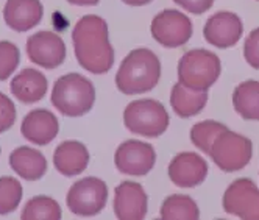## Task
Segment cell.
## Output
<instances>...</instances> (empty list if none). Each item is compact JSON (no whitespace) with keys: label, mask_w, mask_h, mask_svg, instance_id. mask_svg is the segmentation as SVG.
Masks as SVG:
<instances>
[{"label":"cell","mask_w":259,"mask_h":220,"mask_svg":"<svg viewBox=\"0 0 259 220\" xmlns=\"http://www.w3.org/2000/svg\"><path fill=\"white\" fill-rule=\"evenodd\" d=\"M222 64L215 53L203 49L189 50L178 63V83L195 91H208L220 77Z\"/></svg>","instance_id":"obj_4"},{"label":"cell","mask_w":259,"mask_h":220,"mask_svg":"<svg viewBox=\"0 0 259 220\" xmlns=\"http://www.w3.org/2000/svg\"><path fill=\"white\" fill-rule=\"evenodd\" d=\"M174 2L192 14H203L212 8L215 0H174Z\"/></svg>","instance_id":"obj_29"},{"label":"cell","mask_w":259,"mask_h":220,"mask_svg":"<svg viewBox=\"0 0 259 220\" xmlns=\"http://www.w3.org/2000/svg\"><path fill=\"white\" fill-rule=\"evenodd\" d=\"M156 162V152L147 142L130 139L122 142L114 155L116 169L130 177H144L149 173Z\"/></svg>","instance_id":"obj_9"},{"label":"cell","mask_w":259,"mask_h":220,"mask_svg":"<svg viewBox=\"0 0 259 220\" xmlns=\"http://www.w3.org/2000/svg\"><path fill=\"white\" fill-rule=\"evenodd\" d=\"M225 130H227V126L224 123L215 122V120H203L192 126L191 141L197 149L209 155L214 141L217 139V136L222 131H225Z\"/></svg>","instance_id":"obj_24"},{"label":"cell","mask_w":259,"mask_h":220,"mask_svg":"<svg viewBox=\"0 0 259 220\" xmlns=\"http://www.w3.org/2000/svg\"><path fill=\"white\" fill-rule=\"evenodd\" d=\"M208 103V91H195L177 83L170 93V105L174 111L183 117L188 119L197 116Z\"/></svg>","instance_id":"obj_20"},{"label":"cell","mask_w":259,"mask_h":220,"mask_svg":"<svg viewBox=\"0 0 259 220\" xmlns=\"http://www.w3.org/2000/svg\"><path fill=\"white\" fill-rule=\"evenodd\" d=\"M27 55L31 63L44 69H57L66 60V46L53 31H39L27 41Z\"/></svg>","instance_id":"obj_11"},{"label":"cell","mask_w":259,"mask_h":220,"mask_svg":"<svg viewBox=\"0 0 259 220\" xmlns=\"http://www.w3.org/2000/svg\"><path fill=\"white\" fill-rule=\"evenodd\" d=\"M21 61V52L13 42L0 41V81L13 75Z\"/></svg>","instance_id":"obj_26"},{"label":"cell","mask_w":259,"mask_h":220,"mask_svg":"<svg viewBox=\"0 0 259 220\" xmlns=\"http://www.w3.org/2000/svg\"><path fill=\"white\" fill-rule=\"evenodd\" d=\"M22 186L16 178L0 177V215L11 214L22 200Z\"/></svg>","instance_id":"obj_25"},{"label":"cell","mask_w":259,"mask_h":220,"mask_svg":"<svg viewBox=\"0 0 259 220\" xmlns=\"http://www.w3.org/2000/svg\"><path fill=\"white\" fill-rule=\"evenodd\" d=\"M70 5H80V7H92L97 5L100 0H67Z\"/></svg>","instance_id":"obj_30"},{"label":"cell","mask_w":259,"mask_h":220,"mask_svg":"<svg viewBox=\"0 0 259 220\" xmlns=\"http://www.w3.org/2000/svg\"><path fill=\"white\" fill-rule=\"evenodd\" d=\"M22 220H60L61 218V208L60 205L50 197L38 195L25 205L22 214Z\"/></svg>","instance_id":"obj_23"},{"label":"cell","mask_w":259,"mask_h":220,"mask_svg":"<svg viewBox=\"0 0 259 220\" xmlns=\"http://www.w3.org/2000/svg\"><path fill=\"white\" fill-rule=\"evenodd\" d=\"M108 201L106 183L96 177H88L73 183L67 192L66 203L72 214L78 217H92L102 212Z\"/></svg>","instance_id":"obj_7"},{"label":"cell","mask_w":259,"mask_h":220,"mask_svg":"<svg viewBox=\"0 0 259 220\" xmlns=\"http://www.w3.org/2000/svg\"><path fill=\"white\" fill-rule=\"evenodd\" d=\"M16 122V106L14 103L0 93V133L8 131Z\"/></svg>","instance_id":"obj_28"},{"label":"cell","mask_w":259,"mask_h":220,"mask_svg":"<svg viewBox=\"0 0 259 220\" xmlns=\"http://www.w3.org/2000/svg\"><path fill=\"white\" fill-rule=\"evenodd\" d=\"M122 2L130 7H142V5H149L152 0H122Z\"/></svg>","instance_id":"obj_31"},{"label":"cell","mask_w":259,"mask_h":220,"mask_svg":"<svg viewBox=\"0 0 259 220\" xmlns=\"http://www.w3.org/2000/svg\"><path fill=\"white\" fill-rule=\"evenodd\" d=\"M44 7L39 0H8L4 8V19L14 31H28L42 21Z\"/></svg>","instance_id":"obj_15"},{"label":"cell","mask_w":259,"mask_h":220,"mask_svg":"<svg viewBox=\"0 0 259 220\" xmlns=\"http://www.w3.org/2000/svg\"><path fill=\"white\" fill-rule=\"evenodd\" d=\"M159 217L162 220H197L200 209L191 197L175 194L164 200Z\"/></svg>","instance_id":"obj_22"},{"label":"cell","mask_w":259,"mask_h":220,"mask_svg":"<svg viewBox=\"0 0 259 220\" xmlns=\"http://www.w3.org/2000/svg\"><path fill=\"white\" fill-rule=\"evenodd\" d=\"M47 78L36 69H24L11 80V94L25 105L36 103L47 93Z\"/></svg>","instance_id":"obj_18"},{"label":"cell","mask_w":259,"mask_h":220,"mask_svg":"<svg viewBox=\"0 0 259 220\" xmlns=\"http://www.w3.org/2000/svg\"><path fill=\"white\" fill-rule=\"evenodd\" d=\"M11 169L24 180L38 181L47 172V159L46 156L30 147H19L10 155Z\"/></svg>","instance_id":"obj_19"},{"label":"cell","mask_w":259,"mask_h":220,"mask_svg":"<svg viewBox=\"0 0 259 220\" xmlns=\"http://www.w3.org/2000/svg\"><path fill=\"white\" fill-rule=\"evenodd\" d=\"M233 106L245 120H259V81L247 80L233 93Z\"/></svg>","instance_id":"obj_21"},{"label":"cell","mask_w":259,"mask_h":220,"mask_svg":"<svg viewBox=\"0 0 259 220\" xmlns=\"http://www.w3.org/2000/svg\"><path fill=\"white\" fill-rule=\"evenodd\" d=\"M257 2H259V0H257Z\"/></svg>","instance_id":"obj_32"},{"label":"cell","mask_w":259,"mask_h":220,"mask_svg":"<svg viewBox=\"0 0 259 220\" xmlns=\"http://www.w3.org/2000/svg\"><path fill=\"white\" fill-rule=\"evenodd\" d=\"M169 178L178 188H195L206 180L208 162L200 155L183 152L169 164Z\"/></svg>","instance_id":"obj_13"},{"label":"cell","mask_w":259,"mask_h":220,"mask_svg":"<svg viewBox=\"0 0 259 220\" xmlns=\"http://www.w3.org/2000/svg\"><path fill=\"white\" fill-rule=\"evenodd\" d=\"M60 131L58 119L49 109H34L28 113L21 126V133L25 139L36 145H47Z\"/></svg>","instance_id":"obj_16"},{"label":"cell","mask_w":259,"mask_h":220,"mask_svg":"<svg viewBox=\"0 0 259 220\" xmlns=\"http://www.w3.org/2000/svg\"><path fill=\"white\" fill-rule=\"evenodd\" d=\"M170 117L161 102L153 99L135 100L126 105L123 123L130 131L144 138H158L169 128Z\"/></svg>","instance_id":"obj_5"},{"label":"cell","mask_w":259,"mask_h":220,"mask_svg":"<svg viewBox=\"0 0 259 220\" xmlns=\"http://www.w3.org/2000/svg\"><path fill=\"white\" fill-rule=\"evenodd\" d=\"M152 36L158 44L167 49H177L192 38V22L191 19L177 10H164L155 16L150 27Z\"/></svg>","instance_id":"obj_8"},{"label":"cell","mask_w":259,"mask_h":220,"mask_svg":"<svg viewBox=\"0 0 259 220\" xmlns=\"http://www.w3.org/2000/svg\"><path fill=\"white\" fill-rule=\"evenodd\" d=\"M96 103V87L80 73L60 77L52 89V105L67 117L88 114Z\"/></svg>","instance_id":"obj_3"},{"label":"cell","mask_w":259,"mask_h":220,"mask_svg":"<svg viewBox=\"0 0 259 220\" xmlns=\"http://www.w3.org/2000/svg\"><path fill=\"white\" fill-rule=\"evenodd\" d=\"M75 58L91 73H106L114 64V50L108 38V24L99 16L88 14L72 31Z\"/></svg>","instance_id":"obj_1"},{"label":"cell","mask_w":259,"mask_h":220,"mask_svg":"<svg viewBox=\"0 0 259 220\" xmlns=\"http://www.w3.org/2000/svg\"><path fill=\"white\" fill-rule=\"evenodd\" d=\"M244 24L236 13L219 11L211 16L203 28L205 39L217 49L234 47L242 38Z\"/></svg>","instance_id":"obj_12"},{"label":"cell","mask_w":259,"mask_h":220,"mask_svg":"<svg viewBox=\"0 0 259 220\" xmlns=\"http://www.w3.org/2000/svg\"><path fill=\"white\" fill-rule=\"evenodd\" d=\"M53 164L61 175L77 177L88 167L89 152L86 145L78 141H64L55 150Z\"/></svg>","instance_id":"obj_17"},{"label":"cell","mask_w":259,"mask_h":220,"mask_svg":"<svg viewBox=\"0 0 259 220\" xmlns=\"http://www.w3.org/2000/svg\"><path fill=\"white\" fill-rule=\"evenodd\" d=\"M224 209L239 218L259 220V189L248 178H240L224 194Z\"/></svg>","instance_id":"obj_10"},{"label":"cell","mask_w":259,"mask_h":220,"mask_svg":"<svg viewBox=\"0 0 259 220\" xmlns=\"http://www.w3.org/2000/svg\"><path fill=\"white\" fill-rule=\"evenodd\" d=\"M253 155V144L248 138L230 131H222L214 141L209 156L224 172L242 170L250 162Z\"/></svg>","instance_id":"obj_6"},{"label":"cell","mask_w":259,"mask_h":220,"mask_svg":"<svg viewBox=\"0 0 259 220\" xmlns=\"http://www.w3.org/2000/svg\"><path fill=\"white\" fill-rule=\"evenodd\" d=\"M161 77L159 58L150 49H135L130 52L116 75V86L125 96H136L152 91Z\"/></svg>","instance_id":"obj_2"},{"label":"cell","mask_w":259,"mask_h":220,"mask_svg":"<svg viewBox=\"0 0 259 220\" xmlns=\"http://www.w3.org/2000/svg\"><path fill=\"white\" fill-rule=\"evenodd\" d=\"M244 58L253 69L259 70V27L247 36L244 44Z\"/></svg>","instance_id":"obj_27"},{"label":"cell","mask_w":259,"mask_h":220,"mask_svg":"<svg viewBox=\"0 0 259 220\" xmlns=\"http://www.w3.org/2000/svg\"><path fill=\"white\" fill-rule=\"evenodd\" d=\"M147 194L135 181H123L116 189L114 214L120 220H141L147 214Z\"/></svg>","instance_id":"obj_14"}]
</instances>
